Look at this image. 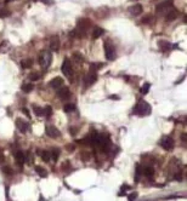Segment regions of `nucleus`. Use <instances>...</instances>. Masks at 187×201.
I'll return each instance as SVG.
<instances>
[{
	"label": "nucleus",
	"mask_w": 187,
	"mask_h": 201,
	"mask_svg": "<svg viewBox=\"0 0 187 201\" xmlns=\"http://www.w3.org/2000/svg\"><path fill=\"white\" fill-rule=\"evenodd\" d=\"M151 109H152L151 106H149L147 102L140 101L134 108V114L140 115V116H146V115H149V114H151Z\"/></svg>",
	"instance_id": "nucleus-1"
},
{
	"label": "nucleus",
	"mask_w": 187,
	"mask_h": 201,
	"mask_svg": "<svg viewBox=\"0 0 187 201\" xmlns=\"http://www.w3.org/2000/svg\"><path fill=\"white\" fill-rule=\"evenodd\" d=\"M51 62H52V53L50 51H43L42 53H40L39 63H40V66H42V68L48 69V68L50 67V64H51Z\"/></svg>",
	"instance_id": "nucleus-2"
},
{
	"label": "nucleus",
	"mask_w": 187,
	"mask_h": 201,
	"mask_svg": "<svg viewBox=\"0 0 187 201\" xmlns=\"http://www.w3.org/2000/svg\"><path fill=\"white\" fill-rule=\"evenodd\" d=\"M103 46H104V55H106V58L108 59V61H113V59L116 58V56H117L114 45L109 41V40H106Z\"/></svg>",
	"instance_id": "nucleus-3"
},
{
	"label": "nucleus",
	"mask_w": 187,
	"mask_h": 201,
	"mask_svg": "<svg viewBox=\"0 0 187 201\" xmlns=\"http://www.w3.org/2000/svg\"><path fill=\"white\" fill-rule=\"evenodd\" d=\"M170 9H172V0H165V1H163L157 5L156 12L158 15H165Z\"/></svg>",
	"instance_id": "nucleus-4"
},
{
	"label": "nucleus",
	"mask_w": 187,
	"mask_h": 201,
	"mask_svg": "<svg viewBox=\"0 0 187 201\" xmlns=\"http://www.w3.org/2000/svg\"><path fill=\"white\" fill-rule=\"evenodd\" d=\"M62 72L68 79H73V67L67 58L65 59V62H63V64H62Z\"/></svg>",
	"instance_id": "nucleus-5"
},
{
	"label": "nucleus",
	"mask_w": 187,
	"mask_h": 201,
	"mask_svg": "<svg viewBox=\"0 0 187 201\" xmlns=\"http://www.w3.org/2000/svg\"><path fill=\"white\" fill-rule=\"evenodd\" d=\"M161 145L163 147V149H165V150H172V148H174V139L171 138V137H164V138L162 139V142H161Z\"/></svg>",
	"instance_id": "nucleus-6"
},
{
	"label": "nucleus",
	"mask_w": 187,
	"mask_h": 201,
	"mask_svg": "<svg viewBox=\"0 0 187 201\" xmlns=\"http://www.w3.org/2000/svg\"><path fill=\"white\" fill-rule=\"evenodd\" d=\"M96 80H97V75H96V73L95 72H89V74L85 76V86L86 87H89V86H93L95 83H96Z\"/></svg>",
	"instance_id": "nucleus-7"
},
{
	"label": "nucleus",
	"mask_w": 187,
	"mask_h": 201,
	"mask_svg": "<svg viewBox=\"0 0 187 201\" xmlns=\"http://www.w3.org/2000/svg\"><path fill=\"white\" fill-rule=\"evenodd\" d=\"M49 85L51 86L52 89L58 90V89H61L62 86H63V79H62V78H60V76H56V78H54V79L50 81Z\"/></svg>",
	"instance_id": "nucleus-8"
},
{
	"label": "nucleus",
	"mask_w": 187,
	"mask_h": 201,
	"mask_svg": "<svg viewBox=\"0 0 187 201\" xmlns=\"http://www.w3.org/2000/svg\"><path fill=\"white\" fill-rule=\"evenodd\" d=\"M57 96L61 99H68V98L71 97V92H69V90H68V87H66V86H62L61 89H58Z\"/></svg>",
	"instance_id": "nucleus-9"
},
{
	"label": "nucleus",
	"mask_w": 187,
	"mask_h": 201,
	"mask_svg": "<svg viewBox=\"0 0 187 201\" xmlns=\"http://www.w3.org/2000/svg\"><path fill=\"white\" fill-rule=\"evenodd\" d=\"M179 13L180 12L177 10H175V9H170V10L165 13V21L167 22H171V21L176 20L177 16H179Z\"/></svg>",
	"instance_id": "nucleus-10"
},
{
	"label": "nucleus",
	"mask_w": 187,
	"mask_h": 201,
	"mask_svg": "<svg viewBox=\"0 0 187 201\" xmlns=\"http://www.w3.org/2000/svg\"><path fill=\"white\" fill-rule=\"evenodd\" d=\"M16 127L18 129V131L21 132H26L27 130L29 129V124L24 120H22V119H17L16 120Z\"/></svg>",
	"instance_id": "nucleus-11"
},
{
	"label": "nucleus",
	"mask_w": 187,
	"mask_h": 201,
	"mask_svg": "<svg viewBox=\"0 0 187 201\" xmlns=\"http://www.w3.org/2000/svg\"><path fill=\"white\" fill-rule=\"evenodd\" d=\"M46 135L49 137H51V138H57V137L61 136L60 131H58L55 126H48L46 127Z\"/></svg>",
	"instance_id": "nucleus-12"
},
{
	"label": "nucleus",
	"mask_w": 187,
	"mask_h": 201,
	"mask_svg": "<svg viewBox=\"0 0 187 201\" xmlns=\"http://www.w3.org/2000/svg\"><path fill=\"white\" fill-rule=\"evenodd\" d=\"M50 49L52 51H58V49H60V39H58V36H52L50 39Z\"/></svg>",
	"instance_id": "nucleus-13"
},
{
	"label": "nucleus",
	"mask_w": 187,
	"mask_h": 201,
	"mask_svg": "<svg viewBox=\"0 0 187 201\" xmlns=\"http://www.w3.org/2000/svg\"><path fill=\"white\" fill-rule=\"evenodd\" d=\"M15 158H16L17 165L20 166V167L23 166V164H24V161H26V155H24L23 153H22V152H16Z\"/></svg>",
	"instance_id": "nucleus-14"
},
{
	"label": "nucleus",
	"mask_w": 187,
	"mask_h": 201,
	"mask_svg": "<svg viewBox=\"0 0 187 201\" xmlns=\"http://www.w3.org/2000/svg\"><path fill=\"white\" fill-rule=\"evenodd\" d=\"M129 12L131 13L133 16H139L141 12H142V6L140 4H135L131 7H129Z\"/></svg>",
	"instance_id": "nucleus-15"
},
{
	"label": "nucleus",
	"mask_w": 187,
	"mask_h": 201,
	"mask_svg": "<svg viewBox=\"0 0 187 201\" xmlns=\"http://www.w3.org/2000/svg\"><path fill=\"white\" fill-rule=\"evenodd\" d=\"M159 49L162 50L163 52H168L169 50L171 49V44L169 41H164V40H162V41H159Z\"/></svg>",
	"instance_id": "nucleus-16"
},
{
	"label": "nucleus",
	"mask_w": 187,
	"mask_h": 201,
	"mask_svg": "<svg viewBox=\"0 0 187 201\" xmlns=\"http://www.w3.org/2000/svg\"><path fill=\"white\" fill-rule=\"evenodd\" d=\"M38 155L40 158H42L44 161H49L50 159H51V155H50V152H48V150H38Z\"/></svg>",
	"instance_id": "nucleus-17"
},
{
	"label": "nucleus",
	"mask_w": 187,
	"mask_h": 201,
	"mask_svg": "<svg viewBox=\"0 0 187 201\" xmlns=\"http://www.w3.org/2000/svg\"><path fill=\"white\" fill-rule=\"evenodd\" d=\"M142 173H143L146 177L151 178V177H153V175H154V168L151 167V166H146L145 168H142Z\"/></svg>",
	"instance_id": "nucleus-18"
},
{
	"label": "nucleus",
	"mask_w": 187,
	"mask_h": 201,
	"mask_svg": "<svg viewBox=\"0 0 187 201\" xmlns=\"http://www.w3.org/2000/svg\"><path fill=\"white\" fill-rule=\"evenodd\" d=\"M103 33H104V30H103L102 28H100V27H96V28L94 29V32H93V38H94V39H98L100 36L103 35Z\"/></svg>",
	"instance_id": "nucleus-19"
},
{
	"label": "nucleus",
	"mask_w": 187,
	"mask_h": 201,
	"mask_svg": "<svg viewBox=\"0 0 187 201\" xmlns=\"http://www.w3.org/2000/svg\"><path fill=\"white\" fill-rule=\"evenodd\" d=\"M50 155H51V159L54 161H57L58 156H60V150L57 148H54V149H51V152H50Z\"/></svg>",
	"instance_id": "nucleus-20"
},
{
	"label": "nucleus",
	"mask_w": 187,
	"mask_h": 201,
	"mask_svg": "<svg viewBox=\"0 0 187 201\" xmlns=\"http://www.w3.org/2000/svg\"><path fill=\"white\" fill-rule=\"evenodd\" d=\"M33 109H34V114H35L36 116H45V112H44V108H40V107L33 106Z\"/></svg>",
	"instance_id": "nucleus-21"
},
{
	"label": "nucleus",
	"mask_w": 187,
	"mask_h": 201,
	"mask_svg": "<svg viewBox=\"0 0 187 201\" xmlns=\"http://www.w3.org/2000/svg\"><path fill=\"white\" fill-rule=\"evenodd\" d=\"M21 66H22V68H24V69H28V68L33 66V61H32V59H24V61L21 62Z\"/></svg>",
	"instance_id": "nucleus-22"
},
{
	"label": "nucleus",
	"mask_w": 187,
	"mask_h": 201,
	"mask_svg": "<svg viewBox=\"0 0 187 201\" xmlns=\"http://www.w3.org/2000/svg\"><path fill=\"white\" fill-rule=\"evenodd\" d=\"M35 171H36V173H38L40 177H46V176H48L46 170H45V168H43V167H40V166H36V167H35Z\"/></svg>",
	"instance_id": "nucleus-23"
},
{
	"label": "nucleus",
	"mask_w": 187,
	"mask_h": 201,
	"mask_svg": "<svg viewBox=\"0 0 187 201\" xmlns=\"http://www.w3.org/2000/svg\"><path fill=\"white\" fill-rule=\"evenodd\" d=\"M102 67H103V64H102V63H91V64H90V70H91V72H95V73H96V70L101 69Z\"/></svg>",
	"instance_id": "nucleus-24"
},
{
	"label": "nucleus",
	"mask_w": 187,
	"mask_h": 201,
	"mask_svg": "<svg viewBox=\"0 0 187 201\" xmlns=\"http://www.w3.org/2000/svg\"><path fill=\"white\" fill-rule=\"evenodd\" d=\"M63 110H65L66 113H71V112H74L75 110V106L73 103H68L66 104L65 107H63Z\"/></svg>",
	"instance_id": "nucleus-25"
},
{
	"label": "nucleus",
	"mask_w": 187,
	"mask_h": 201,
	"mask_svg": "<svg viewBox=\"0 0 187 201\" xmlns=\"http://www.w3.org/2000/svg\"><path fill=\"white\" fill-rule=\"evenodd\" d=\"M33 89H34V85L33 84H23V85H22V91H23V92L28 93Z\"/></svg>",
	"instance_id": "nucleus-26"
},
{
	"label": "nucleus",
	"mask_w": 187,
	"mask_h": 201,
	"mask_svg": "<svg viewBox=\"0 0 187 201\" xmlns=\"http://www.w3.org/2000/svg\"><path fill=\"white\" fill-rule=\"evenodd\" d=\"M151 22H153V17L151 15L145 16L142 20H141V23H142V24H148V23H151Z\"/></svg>",
	"instance_id": "nucleus-27"
},
{
	"label": "nucleus",
	"mask_w": 187,
	"mask_h": 201,
	"mask_svg": "<svg viewBox=\"0 0 187 201\" xmlns=\"http://www.w3.org/2000/svg\"><path fill=\"white\" fill-rule=\"evenodd\" d=\"M149 89H151V85H149L148 83H146V84H143L142 86H141L140 91H141V93H142V95H146L149 91Z\"/></svg>",
	"instance_id": "nucleus-28"
},
{
	"label": "nucleus",
	"mask_w": 187,
	"mask_h": 201,
	"mask_svg": "<svg viewBox=\"0 0 187 201\" xmlns=\"http://www.w3.org/2000/svg\"><path fill=\"white\" fill-rule=\"evenodd\" d=\"M7 16H10V11L7 9H0V18H5Z\"/></svg>",
	"instance_id": "nucleus-29"
},
{
	"label": "nucleus",
	"mask_w": 187,
	"mask_h": 201,
	"mask_svg": "<svg viewBox=\"0 0 187 201\" xmlns=\"http://www.w3.org/2000/svg\"><path fill=\"white\" fill-rule=\"evenodd\" d=\"M73 58H74L75 61H77V63H83V61H84L83 56H81V55H79V53H77V52L73 55Z\"/></svg>",
	"instance_id": "nucleus-30"
},
{
	"label": "nucleus",
	"mask_w": 187,
	"mask_h": 201,
	"mask_svg": "<svg viewBox=\"0 0 187 201\" xmlns=\"http://www.w3.org/2000/svg\"><path fill=\"white\" fill-rule=\"evenodd\" d=\"M29 79H30L32 81L39 80V79H40V74H39V73H32V74L29 75Z\"/></svg>",
	"instance_id": "nucleus-31"
},
{
	"label": "nucleus",
	"mask_w": 187,
	"mask_h": 201,
	"mask_svg": "<svg viewBox=\"0 0 187 201\" xmlns=\"http://www.w3.org/2000/svg\"><path fill=\"white\" fill-rule=\"evenodd\" d=\"M44 112H45V116L50 118V116H51V114H52V108L50 106H48L46 108H44Z\"/></svg>",
	"instance_id": "nucleus-32"
},
{
	"label": "nucleus",
	"mask_w": 187,
	"mask_h": 201,
	"mask_svg": "<svg viewBox=\"0 0 187 201\" xmlns=\"http://www.w3.org/2000/svg\"><path fill=\"white\" fill-rule=\"evenodd\" d=\"M141 173H142V167H141V166H137V167H136V178H135V181L136 182H137L139 179H140V175H141Z\"/></svg>",
	"instance_id": "nucleus-33"
},
{
	"label": "nucleus",
	"mask_w": 187,
	"mask_h": 201,
	"mask_svg": "<svg viewBox=\"0 0 187 201\" xmlns=\"http://www.w3.org/2000/svg\"><path fill=\"white\" fill-rule=\"evenodd\" d=\"M174 179L179 181V182H181V181H182V175H181V172H180V171H179V172H176L175 175H174Z\"/></svg>",
	"instance_id": "nucleus-34"
},
{
	"label": "nucleus",
	"mask_w": 187,
	"mask_h": 201,
	"mask_svg": "<svg viewBox=\"0 0 187 201\" xmlns=\"http://www.w3.org/2000/svg\"><path fill=\"white\" fill-rule=\"evenodd\" d=\"M62 168H63V171H68V168H72V166L69 165V162H65V164H63V165H62Z\"/></svg>",
	"instance_id": "nucleus-35"
},
{
	"label": "nucleus",
	"mask_w": 187,
	"mask_h": 201,
	"mask_svg": "<svg viewBox=\"0 0 187 201\" xmlns=\"http://www.w3.org/2000/svg\"><path fill=\"white\" fill-rule=\"evenodd\" d=\"M136 196H137V194H136V193H131V194L129 195V198H128V200H129V201H135Z\"/></svg>",
	"instance_id": "nucleus-36"
},
{
	"label": "nucleus",
	"mask_w": 187,
	"mask_h": 201,
	"mask_svg": "<svg viewBox=\"0 0 187 201\" xmlns=\"http://www.w3.org/2000/svg\"><path fill=\"white\" fill-rule=\"evenodd\" d=\"M3 171L5 172L6 175H11V173H12V171L10 170V167H4V168H3Z\"/></svg>",
	"instance_id": "nucleus-37"
},
{
	"label": "nucleus",
	"mask_w": 187,
	"mask_h": 201,
	"mask_svg": "<svg viewBox=\"0 0 187 201\" xmlns=\"http://www.w3.org/2000/svg\"><path fill=\"white\" fill-rule=\"evenodd\" d=\"M66 148H67L68 152H74V145H73V144H68Z\"/></svg>",
	"instance_id": "nucleus-38"
},
{
	"label": "nucleus",
	"mask_w": 187,
	"mask_h": 201,
	"mask_svg": "<svg viewBox=\"0 0 187 201\" xmlns=\"http://www.w3.org/2000/svg\"><path fill=\"white\" fill-rule=\"evenodd\" d=\"M21 110H22V112H23V113H24V114H26V115H27V116H28V118L30 116V115H29V112H28V109H27V108H22V109H21Z\"/></svg>",
	"instance_id": "nucleus-39"
},
{
	"label": "nucleus",
	"mask_w": 187,
	"mask_h": 201,
	"mask_svg": "<svg viewBox=\"0 0 187 201\" xmlns=\"http://www.w3.org/2000/svg\"><path fill=\"white\" fill-rule=\"evenodd\" d=\"M69 133H72V135H75L77 133L75 127H69Z\"/></svg>",
	"instance_id": "nucleus-40"
},
{
	"label": "nucleus",
	"mask_w": 187,
	"mask_h": 201,
	"mask_svg": "<svg viewBox=\"0 0 187 201\" xmlns=\"http://www.w3.org/2000/svg\"><path fill=\"white\" fill-rule=\"evenodd\" d=\"M40 1H43L45 4H48V5H51L52 4V0H40Z\"/></svg>",
	"instance_id": "nucleus-41"
},
{
	"label": "nucleus",
	"mask_w": 187,
	"mask_h": 201,
	"mask_svg": "<svg viewBox=\"0 0 187 201\" xmlns=\"http://www.w3.org/2000/svg\"><path fill=\"white\" fill-rule=\"evenodd\" d=\"M186 137H187V136H186V133H182V136H181V139H182V142H184V143H186V141H187V139H186Z\"/></svg>",
	"instance_id": "nucleus-42"
},
{
	"label": "nucleus",
	"mask_w": 187,
	"mask_h": 201,
	"mask_svg": "<svg viewBox=\"0 0 187 201\" xmlns=\"http://www.w3.org/2000/svg\"><path fill=\"white\" fill-rule=\"evenodd\" d=\"M109 98H111V99H119V96H116V95H112V96H109Z\"/></svg>",
	"instance_id": "nucleus-43"
}]
</instances>
